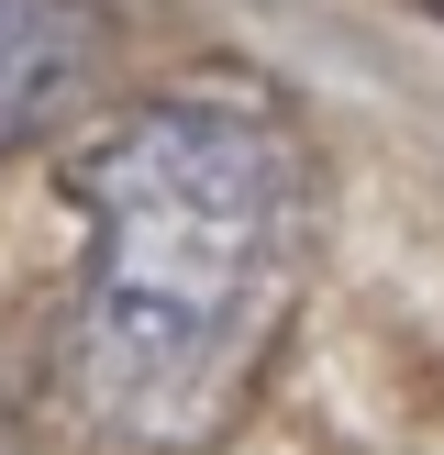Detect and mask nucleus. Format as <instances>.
<instances>
[{"label": "nucleus", "instance_id": "f257e3e1", "mask_svg": "<svg viewBox=\"0 0 444 455\" xmlns=\"http://www.w3.org/2000/svg\"><path fill=\"white\" fill-rule=\"evenodd\" d=\"M56 411L100 455H211L266 389L322 256V156L266 89L200 78L67 145Z\"/></svg>", "mask_w": 444, "mask_h": 455}, {"label": "nucleus", "instance_id": "f03ea898", "mask_svg": "<svg viewBox=\"0 0 444 455\" xmlns=\"http://www.w3.org/2000/svg\"><path fill=\"white\" fill-rule=\"evenodd\" d=\"M111 67L100 0H0V167L67 123Z\"/></svg>", "mask_w": 444, "mask_h": 455}, {"label": "nucleus", "instance_id": "7ed1b4c3", "mask_svg": "<svg viewBox=\"0 0 444 455\" xmlns=\"http://www.w3.org/2000/svg\"><path fill=\"white\" fill-rule=\"evenodd\" d=\"M0 455H34V444H22V434H0Z\"/></svg>", "mask_w": 444, "mask_h": 455}, {"label": "nucleus", "instance_id": "20e7f679", "mask_svg": "<svg viewBox=\"0 0 444 455\" xmlns=\"http://www.w3.org/2000/svg\"><path fill=\"white\" fill-rule=\"evenodd\" d=\"M422 12H444V0H422Z\"/></svg>", "mask_w": 444, "mask_h": 455}]
</instances>
